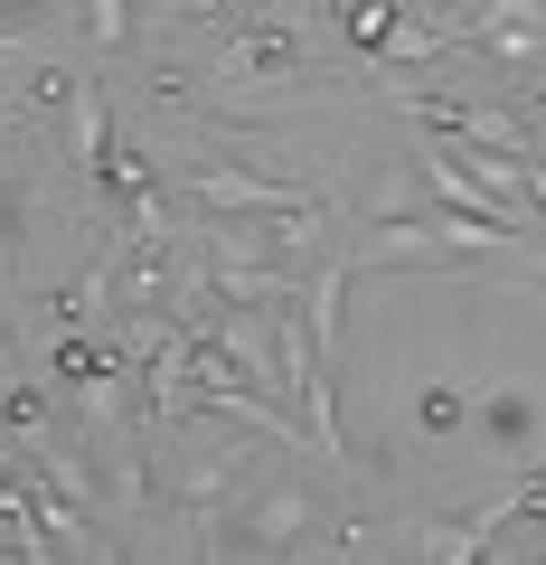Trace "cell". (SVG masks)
Wrapping results in <instances>:
<instances>
[{"instance_id":"6","label":"cell","mask_w":546,"mask_h":565,"mask_svg":"<svg viewBox=\"0 0 546 565\" xmlns=\"http://www.w3.org/2000/svg\"><path fill=\"white\" fill-rule=\"evenodd\" d=\"M415 415H425V424H433V434H452V424H462V415H471V405H462V396H452V386H425V405H415Z\"/></svg>"},{"instance_id":"5","label":"cell","mask_w":546,"mask_h":565,"mask_svg":"<svg viewBox=\"0 0 546 565\" xmlns=\"http://www.w3.org/2000/svg\"><path fill=\"white\" fill-rule=\"evenodd\" d=\"M292 537H321V509H311L302 490H274V500H255L226 527V546H292Z\"/></svg>"},{"instance_id":"3","label":"cell","mask_w":546,"mask_h":565,"mask_svg":"<svg viewBox=\"0 0 546 565\" xmlns=\"http://www.w3.org/2000/svg\"><path fill=\"white\" fill-rule=\"evenodd\" d=\"M452 47H481V57L518 66V57H546V0H481L462 20H443Z\"/></svg>"},{"instance_id":"2","label":"cell","mask_w":546,"mask_h":565,"mask_svg":"<svg viewBox=\"0 0 546 565\" xmlns=\"http://www.w3.org/2000/svg\"><path fill=\"white\" fill-rule=\"evenodd\" d=\"M180 199L226 207V217H302V207H321V189H302V180H255V170H180Z\"/></svg>"},{"instance_id":"7","label":"cell","mask_w":546,"mask_h":565,"mask_svg":"<svg viewBox=\"0 0 546 565\" xmlns=\"http://www.w3.org/2000/svg\"><path fill=\"white\" fill-rule=\"evenodd\" d=\"M527 122H537V132H546V85H537V95H527Z\"/></svg>"},{"instance_id":"4","label":"cell","mask_w":546,"mask_h":565,"mask_svg":"<svg viewBox=\"0 0 546 565\" xmlns=\"http://www.w3.org/2000/svg\"><path fill=\"white\" fill-rule=\"evenodd\" d=\"M537 500H546V481H518V490H500V500L462 509V519H425L415 537H425V556H490V537L518 527V509H537Z\"/></svg>"},{"instance_id":"1","label":"cell","mask_w":546,"mask_h":565,"mask_svg":"<svg viewBox=\"0 0 546 565\" xmlns=\"http://www.w3.org/2000/svg\"><path fill=\"white\" fill-rule=\"evenodd\" d=\"M311 66V47H302V29L274 10V0H236L226 10V29H217V76L226 85H283V76H302Z\"/></svg>"}]
</instances>
